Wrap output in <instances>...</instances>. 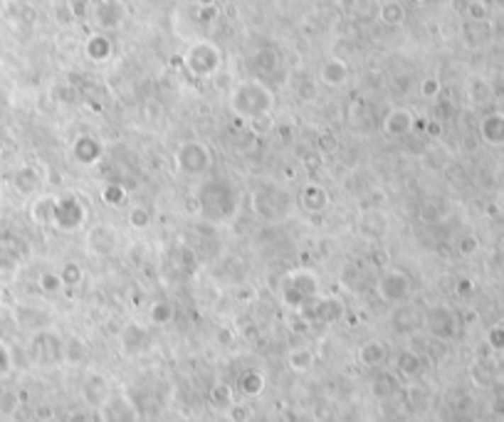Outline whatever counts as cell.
Listing matches in <instances>:
<instances>
[{"instance_id": "obj_1", "label": "cell", "mask_w": 504, "mask_h": 422, "mask_svg": "<svg viewBox=\"0 0 504 422\" xmlns=\"http://www.w3.org/2000/svg\"><path fill=\"white\" fill-rule=\"evenodd\" d=\"M240 205V190L230 178L213 176L198 188V207L213 222H228Z\"/></svg>"}, {"instance_id": "obj_2", "label": "cell", "mask_w": 504, "mask_h": 422, "mask_svg": "<svg viewBox=\"0 0 504 422\" xmlns=\"http://www.w3.org/2000/svg\"><path fill=\"white\" fill-rule=\"evenodd\" d=\"M252 207L262 220L279 222L292 210V195L277 183H259L252 190Z\"/></svg>"}, {"instance_id": "obj_3", "label": "cell", "mask_w": 504, "mask_h": 422, "mask_svg": "<svg viewBox=\"0 0 504 422\" xmlns=\"http://www.w3.org/2000/svg\"><path fill=\"white\" fill-rule=\"evenodd\" d=\"M213 166V156L211 151L203 144H196V141H188L178 149L176 154V169L186 176H203L206 171H211Z\"/></svg>"}, {"instance_id": "obj_4", "label": "cell", "mask_w": 504, "mask_h": 422, "mask_svg": "<svg viewBox=\"0 0 504 422\" xmlns=\"http://www.w3.org/2000/svg\"><path fill=\"white\" fill-rule=\"evenodd\" d=\"M408 289H410V279L408 274H403L401 269H388V272L379 279L381 297L388 299V302H398V299L408 297Z\"/></svg>"}, {"instance_id": "obj_5", "label": "cell", "mask_w": 504, "mask_h": 422, "mask_svg": "<svg viewBox=\"0 0 504 422\" xmlns=\"http://www.w3.org/2000/svg\"><path fill=\"white\" fill-rule=\"evenodd\" d=\"M119 242V235H116L114 227L109 225H99L96 230H91L89 235V250L91 254H111Z\"/></svg>"}, {"instance_id": "obj_6", "label": "cell", "mask_w": 504, "mask_h": 422, "mask_svg": "<svg viewBox=\"0 0 504 422\" xmlns=\"http://www.w3.org/2000/svg\"><path fill=\"white\" fill-rule=\"evenodd\" d=\"M13 186H15V190L23 193V195H33V193L40 188V176H38V171H33V169H20L18 173H15V178H13Z\"/></svg>"}, {"instance_id": "obj_7", "label": "cell", "mask_w": 504, "mask_h": 422, "mask_svg": "<svg viewBox=\"0 0 504 422\" xmlns=\"http://www.w3.org/2000/svg\"><path fill=\"white\" fill-rule=\"evenodd\" d=\"M72 154L79 164H94L101 154V146L96 144L94 139H79L77 144L72 146Z\"/></svg>"}, {"instance_id": "obj_8", "label": "cell", "mask_w": 504, "mask_h": 422, "mask_svg": "<svg viewBox=\"0 0 504 422\" xmlns=\"http://www.w3.org/2000/svg\"><path fill=\"white\" fill-rule=\"evenodd\" d=\"M410 121L413 119L408 116V111H393V114L386 119V131H388L391 136H401L410 129Z\"/></svg>"}, {"instance_id": "obj_9", "label": "cell", "mask_w": 504, "mask_h": 422, "mask_svg": "<svg viewBox=\"0 0 504 422\" xmlns=\"http://www.w3.org/2000/svg\"><path fill=\"white\" fill-rule=\"evenodd\" d=\"M52 212H55V198H40L33 205V220L45 225V222H52Z\"/></svg>"}, {"instance_id": "obj_10", "label": "cell", "mask_w": 504, "mask_h": 422, "mask_svg": "<svg viewBox=\"0 0 504 422\" xmlns=\"http://www.w3.org/2000/svg\"><path fill=\"white\" fill-rule=\"evenodd\" d=\"M60 279H62V282H79V279H82V269L77 267V264H67V267H65V272L60 274Z\"/></svg>"}, {"instance_id": "obj_11", "label": "cell", "mask_w": 504, "mask_h": 422, "mask_svg": "<svg viewBox=\"0 0 504 422\" xmlns=\"http://www.w3.org/2000/svg\"><path fill=\"white\" fill-rule=\"evenodd\" d=\"M129 220H131V225H139V227H144L146 222H149V215H146V210H144V207H136V210L129 215Z\"/></svg>"}, {"instance_id": "obj_12", "label": "cell", "mask_w": 504, "mask_h": 422, "mask_svg": "<svg viewBox=\"0 0 504 422\" xmlns=\"http://www.w3.org/2000/svg\"><path fill=\"white\" fill-rule=\"evenodd\" d=\"M3 8H5V0H0V13H3Z\"/></svg>"}, {"instance_id": "obj_13", "label": "cell", "mask_w": 504, "mask_h": 422, "mask_svg": "<svg viewBox=\"0 0 504 422\" xmlns=\"http://www.w3.org/2000/svg\"><path fill=\"white\" fill-rule=\"evenodd\" d=\"M0 159H3V151H0Z\"/></svg>"}]
</instances>
